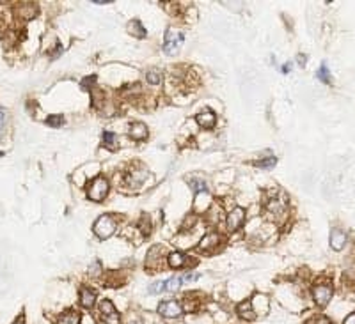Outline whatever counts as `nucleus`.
I'll return each instance as SVG.
<instances>
[{"instance_id":"nucleus-1","label":"nucleus","mask_w":355,"mask_h":324,"mask_svg":"<svg viewBox=\"0 0 355 324\" xmlns=\"http://www.w3.org/2000/svg\"><path fill=\"white\" fill-rule=\"evenodd\" d=\"M92 230H94V234L99 237V239H107V237H110L112 234L115 232V221H114V218L108 216V214L99 216L98 220H96Z\"/></svg>"},{"instance_id":"nucleus-2","label":"nucleus","mask_w":355,"mask_h":324,"mask_svg":"<svg viewBox=\"0 0 355 324\" xmlns=\"http://www.w3.org/2000/svg\"><path fill=\"white\" fill-rule=\"evenodd\" d=\"M108 193V181L105 177H96L87 188V197L94 202H101Z\"/></svg>"},{"instance_id":"nucleus-3","label":"nucleus","mask_w":355,"mask_h":324,"mask_svg":"<svg viewBox=\"0 0 355 324\" xmlns=\"http://www.w3.org/2000/svg\"><path fill=\"white\" fill-rule=\"evenodd\" d=\"M183 45V34L176 29H169L167 34H165V41H164V52L167 55H174L180 46Z\"/></svg>"},{"instance_id":"nucleus-4","label":"nucleus","mask_w":355,"mask_h":324,"mask_svg":"<svg viewBox=\"0 0 355 324\" xmlns=\"http://www.w3.org/2000/svg\"><path fill=\"white\" fill-rule=\"evenodd\" d=\"M158 313L162 317H167V319H176V317H180L183 313V308L178 301L174 299H169V301H162L158 305Z\"/></svg>"},{"instance_id":"nucleus-5","label":"nucleus","mask_w":355,"mask_h":324,"mask_svg":"<svg viewBox=\"0 0 355 324\" xmlns=\"http://www.w3.org/2000/svg\"><path fill=\"white\" fill-rule=\"evenodd\" d=\"M332 287L330 285H316L313 289V297H314V303L318 306H325L330 299H332Z\"/></svg>"},{"instance_id":"nucleus-6","label":"nucleus","mask_w":355,"mask_h":324,"mask_svg":"<svg viewBox=\"0 0 355 324\" xmlns=\"http://www.w3.org/2000/svg\"><path fill=\"white\" fill-rule=\"evenodd\" d=\"M99 310H101V313H103V320L107 324H121L119 313H117V310L114 308L112 301H108V299H103V301L99 303Z\"/></svg>"},{"instance_id":"nucleus-7","label":"nucleus","mask_w":355,"mask_h":324,"mask_svg":"<svg viewBox=\"0 0 355 324\" xmlns=\"http://www.w3.org/2000/svg\"><path fill=\"white\" fill-rule=\"evenodd\" d=\"M227 229L231 230V232H234V230H238L242 227V223H244L245 220V209L244 207H234L233 211H231L229 214H227Z\"/></svg>"},{"instance_id":"nucleus-8","label":"nucleus","mask_w":355,"mask_h":324,"mask_svg":"<svg viewBox=\"0 0 355 324\" xmlns=\"http://www.w3.org/2000/svg\"><path fill=\"white\" fill-rule=\"evenodd\" d=\"M195 121L201 128H206V130H211L215 126V122H217V115L213 114L211 110H204L201 114L195 115Z\"/></svg>"},{"instance_id":"nucleus-9","label":"nucleus","mask_w":355,"mask_h":324,"mask_svg":"<svg viewBox=\"0 0 355 324\" xmlns=\"http://www.w3.org/2000/svg\"><path fill=\"white\" fill-rule=\"evenodd\" d=\"M348 237L346 234L343 232V230L339 229H334L332 232H330V246L334 248V250H343L344 244H346Z\"/></svg>"},{"instance_id":"nucleus-10","label":"nucleus","mask_w":355,"mask_h":324,"mask_svg":"<svg viewBox=\"0 0 355 324\" xmlns=\"http://www.w3.org/2000/svg\"><path fill=\"white\" fill-rule=\"evenodd\" d=\"M238 315L242 317V319H247V320H254L256 319V310H254V305H252V301H244L238 305L236 308Z\"/></svg>"},{"instance_id":"nucleus-11","label":"nucleus","mask_w":355,"mask_h":324,"mask_svg":"<svg viewBox=\"0 0 355 324\" xmlns=\"http://www.w3.org/2000/svg\"><path fill=\"white\" fill-rule=\"evenodd\" d=\"M218 244H220V236H218L217 232H210L201 239L199 248H201V250H211V248L218 246Z\"/></svg>"},{"instance_id":"nucleus-12","label":"nucleus","mask_w":355,"mask_h":324,"mask_svg":"<svg viewBox=\"0 0 355 324\" xmlns=\"http://www.w3.org/2000/svg\"><path fill=\"white\" fill-rule=\"evenodd\" d=\"M96 301V292L91 290L89 287H82L80 289V305L84 308H91Z\"/></svg>"},{"instance_id":"nucleus-13","label":"nucleus","mask_w":355,"mask_h":324,"mask_svg":"<svg viewBox=\"0 0 355 324\" xmlns=\"http://www.w3.org/2000/svg\"><path fill=\"white\" fill-rule=\"evenodd\" d=\"M82 320V315L78 312H75V310H66L64 313H61L59 315V324H80Z\"/></svg>"},{"instance_id":"nucleus-14","label":"nucleus","mask_w":355,"mask_h":324,"mask_svg":"<svg viewBox=\"0 0 355 324\" xmlns=\"http://www.w3.org/2000/svg\"><path fill=\"white\" fill-rule=\"evenodd\" d=\"M130 137L135 140H144L148 137V126L142 124V122H134L130 126Z\"/></svg>"},{"instance_id":"nucleus-15","label":"nucleus","mask_w":355,"mask_h":324,"mask_svg":"<svg viewBox=\"0 0 355 324\" xmlns=\"http://www.w3.org/2000/svg\"><path fill=\"white\" fill-rule=\"evenodd\" d=\"M167 260H169V266L171 267H183L187 257H185V253H181V252H172Z\"/></svg>"},{"instance_id":"nucleus-16","label":"nucleus","mask_w":355,"mask_h":324,"mask_svg":"<svg viewBox=\"0 0 355 324\" xmlns=\"http://www.w3.org/2000/svg\"><path fill=\"white\" fill-rule=\"evenodd\" d=\"M20 16H22L23 20H31L32 16H36V13H38V8H36L34 4H23L22 8L18 9Z\"/></svg>"},{"instance_id":"nucleus-17","label":"nucleus","mask_w":355,"mask_h":324,"mask_svg":"<svg viewBox=\"0 0 355 324\" xmlns=\"http://www.w3.org/2000/svg\"><path fill=\"white\" fill-rule=\"evenodd\" d=\"M128 31H130L134 36H137V38H144V36H146L144 27L141 25V22H139V20H134V22L128 23Z\"/></svg>"},{"instance_id":"nucleus-18","label":"nucleus","mask_w":355,"mask_h":324,"mask_svg":"<svg viewBox=\"0 0 355 324\" xmlns=\"http://www.w3.org/2000/svg\"><path fill=\"white\" fill-rule=\"evenodd\" d=\"M164 285H165V290H178L183 285V278H181V276H172V278L165 280Z\"/></svg>"},{"instance_id":"nucleus-19","label":"nucleus","mask_w":355,"mask_h":324,"mask_svg":"<svg viewBox=\"0 0 355 324\" xmlns=\"http://www.w3.org/2000/svg\"><path fill=\"white\" fill-rule=\"evenodd\" d=\"M146 80H148L149 84L158 85L162 82V73L158 71V69H149V71L146 73Z\"/></svg>"},{"instance_id":"nucleus-20","label":"nucleus","mask_w":355,"mask_h":324,"mask_svg":"<svg viewBox=\"0 0 355 324\" xmlns=\"http://www.w3.org/2000/svg\"><path fill=\"white\" fill-rule=\"evenodd\" d=\"M190 186H192V190L195 191V195H199V193H206V190H208L206 183H204V181H201V179H194V181H190Z\"/></svg>"},{"instance_id":"nucleus-21","label":"nucleus","mask_w":355,"mask_h":324,"mask_svg":"<svg viewBox=\"0 0 355 324\" xmlns=\"http://www.w3.org/2000/svg\"><path fill=\"white\" fill-rule=\"evenodd\" d=\"M46 124H48V126L59 128L64 124V117H62V115H50V117L46 119Z\"/></svg>"},{"instance_id":"nucleus-22","label":"nucleus","mask_w":355,"mask_h":324,"mask_svg":"<svg viewBox=\"0 0 355 324\" xmlns=\"http://www.w3.org/2000/svg\"><path fill=\"white\" fill-rule=\"evenodd\" d=\"M318 78H320L321 82H325V84H328V82H330V73H328L327 64H321L320 66V69H318Z\"/></svg>"},{"instance_id":"nucleus-23","label":"nucleus","mask_w":355,"mask_h":324,"mask_svg":"<svg viewBox=\"0 0 355 324\" xmlns=\"http://www.w3.org/2000/svg\"><path fill=\"white\" fill-rule=\"evenodd\" d=\"M277 163V158H267V160H260L256 161V167H263V168H272L274 165Z\"/></svg>"},{"instance_id":"nucleus-24","label":"nucleus","mask_w":355,"mask_h":324,"mask_svg":"<svg viewBox=\"0 0 355 324\" xmlns=\"http://www.w3.org/2000/svg\"><path fill=\"white\" fill-rule=\"evenodd\" d=\"M103 142L107 147L110 149H115V135L110 133V131H107V133H103Z\"/></svg>"},{"instance_id":"nucleus-25","label":"nucleus","mask_w":355,"mask_h":324,"mask_svg":"<svg viewBox=\"0 0 355 324\" xmlns=\"http://www.w3.org/2000/svg\"><path fill=\"white\" fill-rule=\"evenodd\" d=\"M164 290H165L164 282H155L149 285V294H160V292H164Z\"/></svg>"},{"instance_id":"nucleus-26","label":"nucleus","mask_w":355,"mask_h":324,"mask_svg":"<svg viewBox=\"0 0 355 324\" xmlns=\"http://www.w3.org/2000/svg\"><path fill=\"white\" fill-rule=\"evenodd\" d=\"M94 82H96V77L92 75V77H87V78H84V80L80 82V87L84 89V91H91V87L94 85Z\"/></svg>"},{"instance_id":"nucleus-27","label":"nucleus","mask_w":355,"mask_h":324,"mask_svg":"<svg viewBox=\"0 0 355 324\" xmlns=\"http://www.w3.org/2000/svg\"><path fill=\"white\" fill-rule=\"evenodd\" d=\"M139 229L142 230V234H149V230H151V221H148V218L142 216L141 223H139Z\"/></svg>"},{"instance_id":"nucleus-28","label":"nucleus","mask_w":355,"mask_h":324,"mask_svg":"<svg viewBox=\"0 0 355 324\" xmlns=\"http://www.w3.org/2000/svg\"><path fill=\"white\" fill-rule=\"evenodd\" d=\"M89 275L91 276H99L101 275V264L99 262H94L91 267H89Z\"/></svg>"},{"instance_id":"nucleus-29","label":"nucleus","mask_w":355,"mask_h":324,"mask_svg":"<svg viewBox=\"0 0 355 324\" xmlns=\"http://www.w3.org/2000/svg\"><path fill=\"white\" fill-rule=\"evenodd\" d=\"M307 324H332V322H330V320H328L327 317L320 315V317H314V319H311Z\"/></svg>"},{"instance_id":"nucleus-30","label":"nucleus","mask_w":355,"mask_h":324,"mask_svg":"<svg viewBox=\"0 0 355 324\" xmlns=\"http://www.w3.org/2000/svg\"><path fill=\"white\" fill-rule=\"evenodd\" d=\"M181 278H183V283H190V282H194V280H197L199 275H195V273H187V275L181 276Z\"/></svg>"},{"instance_id":"nucleus-31","label":"nucleus","mask_w":355,"mask_h":324,"mask_svg":"<svg viewBox=\"0 0 355 324\" xmlns=\"http://www.w3.org/2000/svg\"><path fill=\"white\" fill-rule=\"evenodd\" d=\"M344 324H355V312L350 313V315L344 319Z\"/></svg>"},{"instance_id":"nucleus-32","label":"nucleus","mask_w":355,"mask_h":324,"mask_svg":"<svg viewBox=\"0 0 355 324\" xmlns=\"http://www.w3.org/2000/svg\"><path fill=\"white\" fill-rule=\"evenodd\" d=\"M4 122H6V115H4V112L0 110V128L4 126Z\"/></svg>"},{"instance_id":"nucleus-33","label":"nucleus","mask_w":355,"mask_h":324,"mask_svg":"<svg viewBox=\"0 0 355 324\" xmlns=\"http://www.w3.org/2000/svg\"><path fill=\"white\" fill-rule=\"evenodd\" d=\"M15 324H23V317H20V319L18 320H16V322Z\"/></svg>"}]
</instances>
